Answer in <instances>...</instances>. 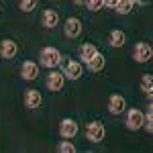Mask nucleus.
Here are the masks:
<instances>
[{"mask_svg":"<svg viewBox=\"0 0 153 153\" xmlns=\"http://www.w3.org/2000/svg\"><path fill=\"white\" fill-rule=\"evenodd\" d=\"M0 12H2V6H0Z\"/></svg>","mask_w":153,"mask_h":153,"instance_id":"obj_28","label":"nucleus"},{"mask_svg":"<svg viewBox=\"0 0 153 153\" xmlns=\"http://www.w3.org/2000/svg\"><path fill=\"white\" fill-rule=\"evenodd\" d=\"M151 59H153V55H151Z\"/></svg>","mask_w":153,"mask_h":153,"instance_id":"obj_30","label":"nucleus"},{"mask_svg":"<svg viewBox=\"0 0 153 153\" xmlns=\"http://www.w3.org/2000/svg\"><path fill=\"white\" fill-rule=\"evenodd\" d=\"M86 6H88V10L98 12L104 8V0H86Z\"/></svg>","mask_w":153,"mask_h":153,"instance_id":"obj_20","label":"nucleus"},{"mask_svg":"<svg viewBox=\"0 0 153 153\" xmlns=\"http://www.w3.org/2000/svg\"><path fill=\"white\" fill-rule=\"evenodd\" d=\"M16 53H19V45L12 39H4L0 43V57L2 59H12Z\"/></svg>","mask_w":153,"mask_h":153,"instance_id":"obj_11","label":"nucleus"},{"mask_svg":"<svg viewBox=\"0 0 153 153\" xmlns=\"http://www.w3.org/2000/svg\"><path fill=\"white\" fill-rule=\"evenodd\" d=\"M43 104V96L39 90H27V94H25V106L27 108H39V106Z\"/></svg>","mask_w":153,"mask_h":153,"instance_id":"obj_13","label":"nucleus"},{"mask_svg":"<svg viewBox=\"0 0 153 153\" xmlns=\"http://www.w3.org/2000/svg\"><path fill=\"white\" fill-rule=\"evenodd\" d=\"M127 110V100H125V96L120 94H112L110 98H108V112L110 114H123Z\"/></svg>","mask_w":153,"mask_h":153,"instance_id":"obj_8","label":"nucleus"},{"mask_svg":"<svg viewBox=\"0 0 153 153\" xmlns=\"http://www.w3.org/2000/svg\"><path fill=\"white\" fill-rule=\"evenodd\" d=\"M63 33H65V37H70V39L80 37L82 35V21L76 19V16L65 19V23H63Z\"/></svg>","mask_w":153,"mask_h":153,"instance_id":"obj_7","label":"nucleus"},{"mask_svg":"<svg viewBox=\"0 0 153 153\" xmlns=\"http://www.w3.org/2000/svg\"><path fill=\"white\" fill-rule=\"evenodd\" d=\"M151 55H153V47L149 43H137L135 49H133V57L137 63H147L151 61Z\"/></svg>","mask_w":153,"mask_h":153,"instance_id":"obj_5","label":"nucleus"},{"mask_svg":"<svg viewBox=\"0 0 153 153\" xmlns=\"http://www.w3.org/2000/svg\"><path fill=\"white\" fill-rule=\"evenodd\" d=\"M86 65H88V70H90V71H100V70H102V68L106 65V59H104V55L98 51V53H96V55L90 59Z\"/></svg>","mask_w":153,"mask_h":153,"instance_id":"obj_16","label":"nucleus"},{"mask_svg":"<svg viewBox=\"0 0 153 153\" xmlns=\"http://www.w3.org/2000/svg\"><path fill=\"white\" fill-rule=\"evenodd\" d=\"M108 43H110L112 47H123V45L127 43V35H125L120 29H114V31H110V35H108Z\"/></svg>","mask_w":153,"mask_h":153,"instance_id":"obj_15","label":"nucleus"},{"mask_svg":"<svg viewBox=\"0 0 153 153\" xmlns=\"http://www.w3.org/2000/svg\"><path fill=\"white\" fill-rule=\"evenodd\" d=\"M143 129L147 131L149 135H153V117H145V125H143Z\"/></svg>","mask_w":153,"mask_h":153,"instance_id":"obj_22","label":"nucleus"},{"mask_svg":"<svg viewBox=\"0 0 153 153\" xmlns=\"http://www.w3.org/2000/svg\"><path fill=\"white\" fill-rule=\"evenodd\" d=\"M57 149L61 153H76V145H74V143H70V141H61Z\"/></svg>","mask_w":153,"mask_h":153,"instance_id":"obj_21","label":"nucleus"},{"mask_svg":"<svg viewBox=\"0 0 153 153\" xmlns=\"http://www.w3.org/2000/svg\"><path fill=\"white\" fill-rule=\"evenodd\" d=\"M139 88H141V92H149V90H151L153 88V74H145V76H143Z\"/></svg>","mask_w":153,"mask_h":153,"instance_id":"obj_18","label":"nucleus"},{"mask_svg":"<svg viewBox=\"0 0 153 153\" xmlns=\"http://www.w3.org/2000/svg\"><path fill=\"white\" fill-rule=\"evenodd\" d=\"M117 2H118V0H104V6H110V8H114V6H117Z\"/></svg>","mask_w":153,"mask_h":153,"instance_id":"obj_23","label":"nucleus"},{"mask_svg":"<svg viewBox=\"0 0 153 153\" xmlns=\"http://www.w3.org/2000/svg\"><path fill=\"white\" fill-rule=\"evenodd\" d=\"M147 117H153V100H149V106H147Z\"/></svg>","mask_w":153,"mask_h":153,"instance_id":"obj_24","label":"nucleus"},{"mask_svg":"<svg viewBox=\"0 0 153 153\" xmlns=\"http://www.w3.org/2000/svg\"><path fill=\"white\" fill-rule=\"evenodd\" d=\"M86 137H88V141H92V143L104 141V137H106L104 125H102L100 120H92V123H88V125H86Z\"/></svg>","mask_w":153,"mask_h":153,"instance_id":"obj_3","label":"nucleus"},{"mask_svg":"<svg viewBox=\"0 0 153 153\" xmlns=\"http://www.w3.org/2000/svg\"><path fill=\"white\" fill-rule=\"evenodd\" d=\"M151 0H137V4H149Z\"/></svg>","mask_w":153,"mask_h":153,"instance_id":"obj_26","label":"nucleus"},{"mask_svg":"<svg viewBox=\"0 0 153 153\" xmlns=\"http://www.w3.org/2000/svg\"><path fill=\"white\" fill-rule=\"evenodd\" d=\"M19 6L23 12H33L37 8V0H19Z\"/></svg>","mask_w":153,"mask_h":153,"instance_id":"obj_19","label":"nucleus"},{"mask_svg":"<svg viewBox=\"0 0 153 153\" xmlns=\"http://www.w3.org/2000/svg\"><path fill=\"white\" fill-rule=\"evenodd\" d=\"M41 23H43L45 29H53V27H57V25H59V12L53 10V8L43 10V14H41Z\"/></svg>","mask_w":153,"mask_h":153,"instance_id":"obj_12","label":"nucleus"},{"mask_svg":"<svg viewBox=\"0 0 153 153\" xmlns=\"http://www.w3.org/2000/svg\"><path fill=\"white\" fill-rule=\"evenodd\" d=\"M133 2H137V0H133Z\"/></svg>","mask_w":153,"mask_h":153,"instance_id":"obj_29","label":"nucleus"},{"mask_svg":"<svg viewBox=\"0 0 153 153\" xmlns=\"http://www.w3.org/2000/svg\"><path fill=\"white\" fill-rule=\"evenodd\" d=\"M76 4H86V0H74Z\"/></svg>","mask_w":153,"mask_h":153,"instance_id":"obj_27","label":"nucleus"},{"mask_svg":"<svg viewBox=\"0 0 153 153\" xmlns=\"http://www.w3.org/2000/svg\"><path fill=\"white\" fill-rule=\"evenodd\" d=\"M133 0H118L117 6H114V10L118 12V14H129L131 10H133Z\"/></svg>","mask_w":153,"mask_h":153,"instance_id":"obj_17","label":"nucleus"},{"mask_svg":"<svg viewBox=\"0 0 153 153\" xmlns=\"http://www.w3.org/2000/svg\"><path fill=\"white\" fill-rule=\"evenodd\" d=\"M21 76H23V80L27 82H33L39 78V65H37L35 61H25L23 65H21Z\"/></svg>","mask_w":153,"mask_h":153,"instance_id":"obj_10","label":"nucleus"},{"mask_svg":"<svg viewBox=\"0 0 153 153\" xmlns=\"http://www.w3.org/2000/svg\"><path fill=\"white\" fill-rule=\"evenodd\" d=\"M145 96H147L149 100H153V88H151V90H149V92H145Z\"/></svg>","mask_w":153,"mask_h":153,"instance_id":"obj_25","label":"nucleus"},{"mask_svg":"<svg viewBox=\"0 0 153 153\" xmlns=\"http://www.w3.org/2000/svg\"><path fill=\"white\" fill-rule=\"evenodd\" d=\"M61 71H63V76L68 78V80H80L82 78V63L80 61H76V59H61Z\"/></svg>","mask_w":153,"mask_h":153,"instance_id":"obj_2","label":"nucleus"},{"mask_svg":"<svg viewBox=\"0 0 153 153\" xmlns=\"http://www.w3.org/2000/svg\"><path fill=\"white\" fill-rule=\"evenodd\" d=\"M61 59H63V55L55 47H43L41 53H39V63L43 68H49V70H55L59 63H61Z\"/></svg>","mask_w":153,"mask_h":153,"instance_id":"obj_1","label":"nucleus"},{"mask_svg":"<svg viewBox=\"0 0 153 153\" xmlns=\"http://www.w3.org/2000/svg\"><path fill=\"white\" fill-rule=\"evenodd\" d=\"M145 125V114L137 108H131L127 112V129L129 131H139Z\"/></svg>","mask_w":153,"mask_h":153,"instance_id":"obj_6","label":"nucleus"},{"mask_svg":"<svg viewBox=\"0 0 153 153\" xmlns=\"http://www.w3.org/2000/svg\"><path fill=\"white\" fill-rule=\"evenodd\" d=\"M63 84H65V76H63V71H57V70H53L45 80V86H47L49 92H61Z\"/></svg>","mask_w":153,"mask_h":153,"instance_id":"obj_4","label":"nucleus"},{"mask_svg":"<svg viewBox=\"0 0 153 153\" xmlns=\"http://www.w3.org/2000/svg\"><path fill=\"white\" fill-rule=\"evenodd\" d=\"M59 135H61L63 139H74V137L78 135V123H76L74 118H63V120L59 123Z\"/></svg>","mask_w":153,"mask_h":153,"instance_id":"obj_9","label":"nucleus"},{"mask_svg":"<svg viewBox=\"0 0 153 153\" xmlns=\"http://www.w3.org/2000/svg\"><path fill=\"white\" fill-rule=\"evenodd\" d=\"M96 53H98V49H96L94 43H84L82 47L78 49V55H80V59H82L84 63H88V61L94 57Z\"/></svg>","mask_w":153,"mask_h":153,"instance_id":"obj_14","label":"nucleus"}]
</instances>
